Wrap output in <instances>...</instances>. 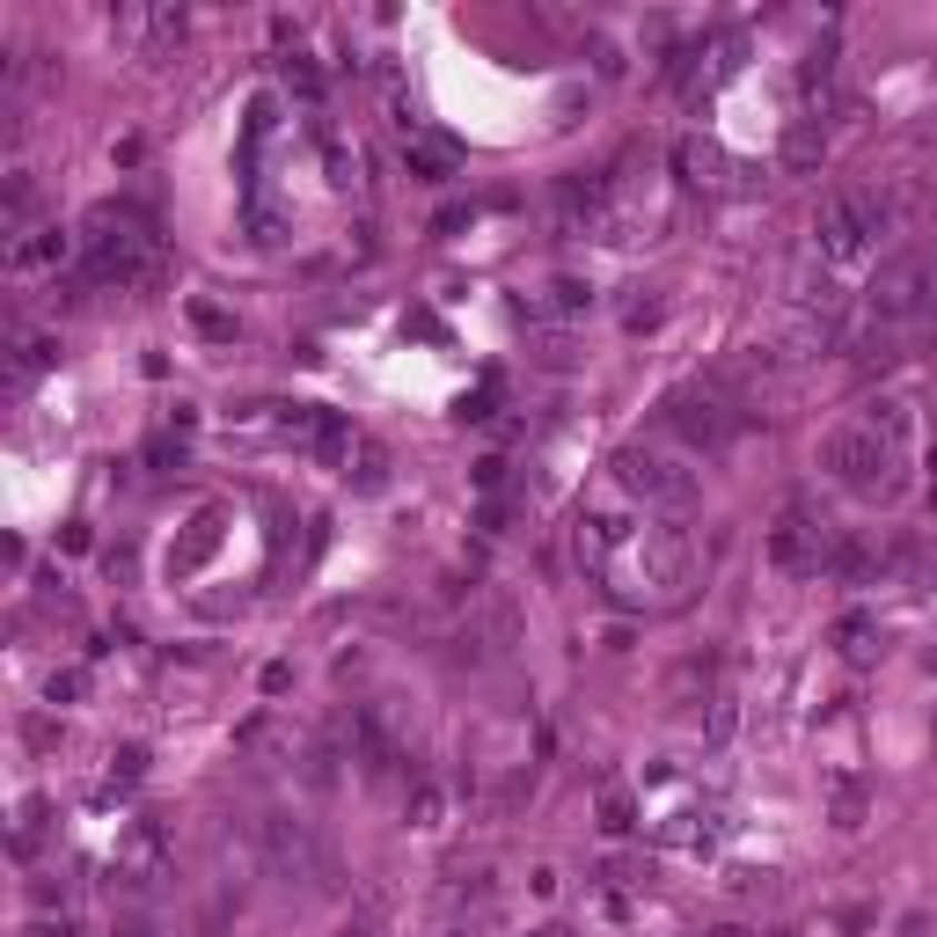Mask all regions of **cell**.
<instances>
[{"label": "cell", "instance_id": "obj_39", "mask_svg": "<svg viewBox=\"0 0 937 937\" xmlns=\"http://www.w3.org/2000/svg\"><path fill=\"white\" fill-rule=\"evenodd\" d=\"M528 937H571V930H557V923H549V930H528Z\"/></svg>", "mask_w": 937, "mask_h": 937}, {"label": "cell", "instance_id": "obj_26", "mask_svg": "<svg viewBox=\"0 0 937 937\" xmlns=\"http://www.w3.org/2000/svg\"><path fill=\"white\" fill-rule=\"evenodd\" d=\"M191 330L212 337V345H235V316H228V308H212V301H191Z\"/></svg>", "mask_w": 937, "mask_h": 937}, {"label": "cell", "instance_id": "obj_24", "mask_svg": "<svg viewBox=\"0 0 937 937\" xmlns=\"http://www.w3.org/2000/svg\"><path fill=\"white\" fill-rule=\"evenodd\" d=\"M828 81H835V37H820L814 52H806V67H798V96L814 103V96H828Z\"/></svg>", "mask_w": 937, "mask_h": 937}, {"label": "cell", "instance_id": "obj_10", "mask_svg": "<svg viewBox=\"0 0 937 937\" xmlns=\"http://www.w3.org/2000/svg\"><path fill=\"white\" fill-rule=\"evenodd\" d=\"M586 308H594V286L586 279H549L520 301V316L528 322H571V316H586Z\"/></svg>", "mask_w": 937, "mask_h": 937}, {"label": "cell", "instance_id": "obj_7", "mask_svg": "<svg viewBox=\"0 0 937 937\" xmlns=\"http://www.w3.org/2000/svg\"><path fill=\"white\" fill-rule=\"evenodd\" d=\"M828 557H835L828 520H814L806 506L777 514V528H769V565H777L784 579H814V571H828Z\"/></svg>", "mask_w": 937, "mask_h": 937}, {"label": "cell", "instance_id": "obj_34", "mask_svg": "<svg viewBox=\"0 0 937 937\" xmlns=\"http://www.w3.org/2000/svg\"><path fill=\"white\" fill-rule=\"evenodd\" d=\"M140 769H147V747H118V777L132 784V777H140Z\"/></svg>", "mask_w": 937, "mask_h": 937}, {"label": "cell", "instance_id": "obj_18", "mask_svg": "<svg viewBox=\"0 0 937 937\" xmlns=\"http://www.w3.org/2000/svg\"><path fill=\"white\" fill-rule=\"evenodd\" d=\"M59 359V337H44V330H16V359H8V389H30L37 373Z\"/></svg>", "mask_w": 937, "mask_h": 937}, {"label": "cell", "instance_id": "obj_4", "mask_svg": "<svg viewBox=\"0 0 937 937\" xmlns=\"http://www.w3.org/2000/svg\"><path fill=\"white\" fill-rule=\"evenodd\" d=\"M616 484H622V498H637V506H659V514H681L696 498V469L681 455H667V447H645V440H630V447H616Z\"/></svg>", "mask_w": 937, "mask_h": 937}, {"label": "cell", "instance_id": "obj_14", "mask_svg": "<svg viewBox=\"0 0 937 937\" xmlns=\"http://www.w3.org/2000/svg\"><path fill=\"white\" fill-rule=\"evenodd\" d=\"M403 828H418V835L447 828V784L440 777H410L403 784Z\"/></svg>", "mask_w": 937, "mask_h": 937}, {"label": "cell", "instance_id": "obj_23", "mask_svg": "<svg viewBox=\"0 0 937 937\" xmlns=\"http://www.w3.org/2000/svg\"><path fill=\"white\" fill-rule=\"evenodd\" d=\"M30 212H37V177L30 169H8V206H0V220H8V235H30Z\"/></svg>", "mask_w": 937, "mask_h": 937}, {"label": "cell", "instance_id": "obj_36", "mask_svg": "<svg viewBox=\"0 0 937 937\" xmlns=\"http://www.w3.org/2000/svg\"><path fill=\"white\" fill-rule=\"evenodd\" d=\"M704 937H761V930H740V923H726V930H704Z\"/></svg>", "mask_w": 937, "mask_h": 937}, {"label": "cell", "instance_id": "obj_5", "mask_svg": "<svg viewBox=\"0 0 937 937\" xmlns=\"http://www.w3.org/2000/svg\"><path fill=\"white\" fill-rule=\"evenodd\" d=\"M894 228V198L879 191H835L828 206H820V249H828L835 265H857V257H871V242Z\"/></svg>", "mask_w": 937, "mask_h": 937}, {"label": "cell", "instance_id": "obj_17", "mask_svg": "<svg viewBox=\"0 0 937 937\" xmlns=\"http://www.w3.org/2000/svg\"><path fill=\"white\" fill-rule=\"evenodd\" d=\"M865 432L886 447L894 461H908V403L901 396H879V403H865Z\"/></svg>", "mask_w": 937, "mask_h": 937}, {"label": "cell", "instance_id": "obj_2", "mask_svg": "<svg viewBox=\"0 0 937 937\" xmlns=\"http://www.w3.org/2000/svg\"><path fill=\"white\" fill-rule=\"evenodd\" d=\"M930 316H937V257L930 249H894L879 265V279H871V293H865V330L908 337Z\"/></svg>", "mask_w": 937, "mask_h": 937}, {"label": "cell", "instance_id": "obj_6", "mask_svg": "<svg viewBox=\"0 0 937 937\" xmlns=\"http://www.w3.org/2000/svg\"><path fill=\"white\" fill-rule=\"evenodd\" d=\"M659 425H667V432L689 447V455H718V447L732 440L740 410H732L718 389H674L667 403H659Z\"/></svg>", "mask_w": 937, "mask_h": 937}, {"label": "cell", "instance_id": "obj_12", "mask_svg": "<svg viewBox=\"0 0 937 937\" xmlns=\"http://www.w3.org/2000/svg\"><path fill=\"white\" fill-rule=\"evenodd\" d=\"M154 871H161V828L154 820H132V835H124V849H118V879L147 886Z\"/></svg>", "mask_w": 937, "mask_h": 937}, {"label": "cell", "instance_id": "obj_20", "mask_svg": "<svg viewBox=\"0 0 937 937\" xmlns=\"http://www.w3.org/2000/svg\"><path fill=\"white\" fill-rule=\"evenodd\" d=\"M718 169H726V161H718V147H704L689 132V140H674V177L681 183H696V191H704V183H718Z\"/></svg>", "mask_w": 937, "mask_h": 937}, {"label": "cell", "instance_id": "obj_16", "mask_svg": "<svg viewBox=\"0 0 937 937\" xmlns=\"http://www.w3.org/2000/svg\"><path fill=\"white\" fill-rule=\"evenodd\" d=\"M301 440H308V455H316L322 469H337V461H352V447H359V440H352V425L337 418V410H316Z\"/></svg>", "mask_w": 937, "mask_h": 937}, {"label": "cell", "instance_id": "obj_27", "mask_svg": "<svg viewBox=\"0 0 937 937\" xmlns=\"http://www.w3.org/2000/svg\"><path fill=\"white\" fill-rule=\"evenodd\" d=\"M637 828V798L630 791H601V835H630Z\"/></svg>", "mask_w": 937, "mask_h": 937}, {"label": "cell", "instance_id": "obj_31", "mask_svg": "<svg viewBox=\"0 0 937 937\" xmlns=\"http://www.w3.org/2000/svg\"><path fill=\"white\" fill-rule=\"evenodd\" d=\"M22 937H81L67 916H37V923H22Z\"/></svg>", "mask_w": 937, "mask_h": 937}, {"label": "cell", "instance_id": "obj_21", "mask_svg": "<svg viewBox=\"0 0 937 937\" xmlns=\"http://www.w3.org/2000/svg\"><path fill=\"white\" fill-rule=\"evenodd\" d=\"M835 652H843V659H871V652H879V616H871V608H849V616L835 622Z\"/></svg>", "mask_w": 937, "mask_h": 937}, {"label": "cell", "instance_id": "obj_11", "mask_svg": "<svg viewBox=\"0 0 937 937\" xmlns=\"http://www.w3.org/2000/svg\"><path fill=\"white\" fill-rule=\"evenodd\" d=\"M403 177L410 183H455L461 177V154L447 140H425V132H410L403 140Z\"/></svg>", "mask_w": 937, "mask_h": 937}, {"label": "cell", "instance_id": "obj_1", "mask_svg": "<svg viewBox=\"0 0 937 937\" xmlns=\"http://www.w3.org/2000/svg\"><path fill=\"white\" fill-rule=\"evenodd\" d=\"M696 579V549H689V528L681 520H637L601 565H594V586L601 601L622 608V616H652V608H674Z\"/></svg>", "mask_w": 937, "mask_h": 937}, {"label": "cell", "instance_id": "obj_29", "mask_svg": "<svg viewBox=\"0 0 937 937\" xmlns=\"http://www.w3.org/2000/svg\"><path fill=\"white\" fill-rule=\"evenodd\" d=\"M586 52H594V73H601V81H616V73H622V44H616V37L594 30V37H586Z\"/></svg>", "mask_w": 937, "mask_h": 937}, {"label": "cell", "instance_id": "obj_37", "mask_svg": "<svg viewBox=\"0 0 937 937\" xmlns=\"http://www.w3.org/2000/svg\"><path fill=\"white\" fill-rule=\"evenodd\" d=\"M440 937H469V923H447V930H440Z\"/></svg>", "mask_w": 937, "mask_h": 937}, {"label": "cell", "instance_id": "obj_40", "mask_svg": "<svg viewBox=\"0 0 937 937\" xmlns=\"http://www.w3.org/2000/svg\"><path fill=\"white\" fill-rule=\"evenodd\" d=\"M930 498H937V455H930Z\"/></svg>", "mask_w": 937, "mask_h": 937}, {"label": "cell", "instance_id": "obj_28", "mask_svg": "<svg viewBox=\"0 0 937 937\" xmlns=\"http://www.w3.org/2000/svg\"><path fill=\"white\" fill-rule=\"evenodd\" d=\"M286 89L301 96V103H322V73H316V67H308V59H301V52H293V59H286Z\"/></svg>", "mask_w": 937, "mask_h": 937}, {"label": "cell", "instance_id": "obj_15", "mask_svg": "<svg viewBox=\"0 0 937 937\" xmlns=\"http://www.w3.org/2000/svg\"><path fill=\"white\" fill-rule=\"evenodd\" d=\"M73 249H81V235L37 228V235H22V242H16V257H8V265H16V271H44V265H67Z\"/></svg>", "mask_w": 937, "mask_h": 937}, {"label": "cell", "instance_id": "obj_9", "mask_svg": "<svg viewBox=\"0 0 937 937\" xmlns=\"http://www.w3.org/2000/svg\"><path fill=\"white\" fill-rule=\"evenodd\" d=\"M637 520H645V514H630V506H586V514H579V565L594 571L608 549L637 528Z\"/></svg>", "mask_w": 937, "mask_h": 937}, {"label": "cell", "instance_id": "obj_33", "mask_svg": "<svg viewBox=\"0 0 937 937\" xmlns=\"http://www.w3.org/2000/svg\"><path fill=\"white\" fill-rule=\"evenodd\" d=\"M22 732H30V747H59V740H67V732H59L52 718H30V726H22Z\"/></svg>", "mask_w": 937, "mask_h": 937}, {"label": "cell", "instance_id": "obj_32", "mask_svg": "<svg viewBox=\"0 0 937 937\" xmlns=\"http://www.w3.org/2000/svg\"><path fill=\"white\" fill-rule=\"evenodd\" d=\"M286 689H293V667H286V659H271V667H265V696H286Z\"/></svg>", "mask_w": 937, "mask_h": 937}, {"label": "cell", "instance_id": "obj_3", "mask_svg": "<svg viewBox=\"0 0 937 937\" xmlns=\"http://www.w3.org/2000/svg\"><path fill=\"white\" fill-rule=\"evenodd\" d=\"M820 469H828V484H843L849 498H901V461L865 432V418L835 425L828 440H820Z\"/></svg>", "mask_w": 937, "mask_h": 937}, {"label": "cell", "instance_id": "obj_8", "mask_svg": "<svg viewBox=\"0 0 937 937\" xmlns=\"http://www.w3.org/2000/svg\"><path fill=\"white\" fill-rule=\"evenodd\" d=\"M257 843H265V857H271V871H316L322 857H316V835H308V820H293V814H265L257 820Z\"/></svg>", "mask_w": 937, "mask_h": 937}, {"label": "cell", "instance_id": "obj_35", "mask_svg": "<svg viewBox=\"0 0 937 937\" xmlns=\"http://www.w3.org/2000/svg\"><path fill=\"white\" fill-rule=\"evenodd\" d=\"M726 732H732V704L718 696V704H710V740H726Z\"/></svg>", "mask_w": 937, "mask_h": 937}, {"label": "cell", "instance_id": "obj_22", "mask_svg": "<svg viewBox=\"0 0 937 937\" xmlns=\"http://www.w3.org/2000/svg\"><path fill=\"white\" fill-rule=\"evenodd\" d=\"M820 154H828V132H820V118H798L791 132H784V169H820Z\"/></svg>", "mask_w": 937, "mask_h": 937}, {"label": "cell", "instance_id": "obj_13", "mask_svg": "<svg viewBox=\"0 0 937 937\" xmlns=\"http://www.w3.org/2000/svg\"><path fill=\"white\" fill-rule=\"evenodd\" d=\"M828 820H835L843 835H857V828L871 820V784L849 777V769H835V777H828Z\"/></svg>", "mask_w": 937, "mask_h": 937}, {"label": "cell", "instance_id": "obj_30", "mask_svg": "<svg viewBox=\"0 0 937 937\" xmlns=\"http://www.w3.org/2000/svg\"><path fill=\"white\" fill-rule=\"evenodd\" d=\"M81 689H89V674H81V667H67V674H52V681H44V704H73Z\"/></svg>", "mask_w": 937, "mask_h": 937}, {"label": "cell", "instance_id": "obj_19", "mask_svg": "<svg viewBox=\"0 0 937 937\" xmlns=\"http://www.w3.org/2000/svg\"><path fill=\"white\" fill-rule=\"evenodd\" d=\"M220 528H228V520H220V514H212V506H206V514L191 520V535H183V549H177V557H169V571H177V579H183V571H198V565H206V557H212V549H220Z\"/></svg>", "mask_w": 937, "mask_h": 937}, {"label": "cell", "instance_id": "obj_25", "mask_svg": "<svg viewBox=\"0 0 937 937\" xmlns=\"http://www.w3.org/2000/svg\"><path fill=\"white\" fill-rule=\"evenodd\" d=\"M345 469H352L359 491H381V484H389V455H381V447H367V440L352 447V461H345Z\"/></svg>", "mask_w": 937, "mask_h": 937}, {"label": "cell", "instance_id": "obj_38", "mask_svg": "<svg viewBox=\"0 0 937 937\" xmlns=\"http://www.w3.org/2000/svg\"><path fill=\"white\" fill-rule=\"evenodd\" d=\"M118 937H154V930H147V923H132V930H118Z\"/></svg>", "mask_w": 937, "mask_h": 937}]
</instances>
